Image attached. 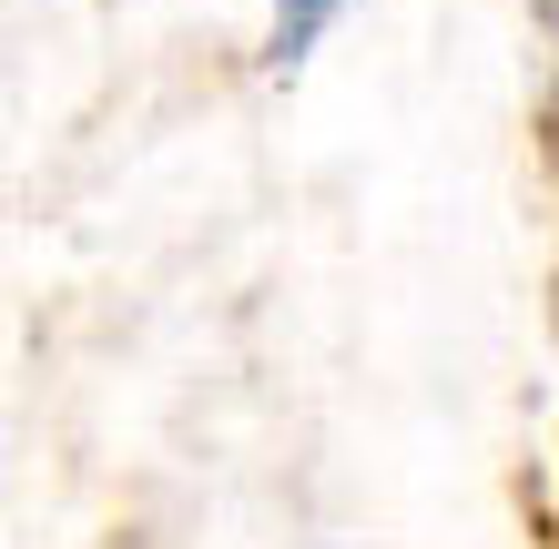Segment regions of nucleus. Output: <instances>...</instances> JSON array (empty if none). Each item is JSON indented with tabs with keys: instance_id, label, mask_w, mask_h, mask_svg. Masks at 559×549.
Masks as SVG:
<instances>
[{
	"instance_id": "obj_1",
	"label": "nucleus",
	"mask_w": 559,
	"mask_h": 549,
	"mask_svg": "<svg viewBox=\"0 0 559 549\" xmlns=\"http://www.w3.org/2000/svg\"><path fill=\"white\" fill-rule=\"evenodd\" d=\"M346 21V0H275L265 11V72H306V51Z\"/></svg>"
},
{
	"instance_id": "obj_2",
	"label": "nucleus",
	"mask_w": 559,
	"mask_h": 549,
	"mask_svg": "<svg viewBox=\"0 0 559 549\" xmlns=\"http://www.w3.org/2000/svg\"><path fill=\"white\" fill-rule=\"evenodd\" d=\"M539 51H549V72H539V133H549V164H559V0L539 11Z\"/></svg>"
}]
</instances>
